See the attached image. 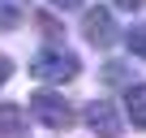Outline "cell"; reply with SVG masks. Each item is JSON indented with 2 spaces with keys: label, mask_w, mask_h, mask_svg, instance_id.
Returning <instances> with one entry per match:
<instances>
[{
  "label": "cell",
  "mask_w": 146,
  "mask_h": 138,
  "mask_svg": "<svg viewBox=\"0 0 146 138\" xmlns=\"http://www.w3.org/2000/svg\"><path fill=\"white\" fill-rule=\"evenodd\" d=\"M78 56L64 52V48H43L35 60H30V74L43 78V82H69V78H78Z\"/></svg>",
  "instance_id": "1"
},
{
  "label": "cell",
  "mask_w": 146,
  "mask_h": 138,
  "mask_svg": "<svg viewBox=\"0 0 146 138\" xmlns=\"http://www.w3.org/2000/svg\"><path fill=\"white\" fill-rule=\"evenodd\" d=\"M26 104H30V117L43 121L47 129H69V125H73V108H69L60 95H52V91H39V95H30Z\"/></svg>",
  "instance_id": "2"
},
{
  "label": "cell",
  "mask_w": 146,
  "mask_h": 138,
  "mask_svg": "<svg viewBox=\"0 0 146 138\" xmlns=\"http://www.w3.org/2000/svg\"><path fill=\"white\" fill-rule=\"evenodd\" d=\"M82 121H86V129H90V134H99V138H120V117H116V108H112V104H103V99L86 104Z\"/></svg>",
  "instance_id": "3"
},
{
  "label": "cell",
  "mask_w": 146,
  "mask_h": 138,
  "mask_svg": "<svg viewBox=\"0 0 146 138\" xmlns=\"http://www.w3.org/2000/svg\"><path fill=\"white\" fill-rule=\"evenodd\" d=\"M82 35H86L95 48H108V43L116 39V22H112V13H108V9H86V13H82Z\"/></svg>",
  "instance_id": "4"
},
{
  "label": "cell",
  "mask_w": 146,
  "mask_h": 138,
  "mask_svg": "<svg viewBox=\"0 0 146 138\" xmlns=\"http://www.w3.org/2000/svg\"><path fill=\"white\" fill-rule=\"evenodd\" d=\"M125 112H129V121H133L137 129H146V82L125 91Z\"/></svg>",
  "instance_id": "5"
},
{
  "label": "cell",
  "mask_w": 146,
  "mask_h": 138,
  "mask_svg": "<svg viewBox=\"0 0 146 138\" xmlns=\"http://www.w3.org/2000/svg\"><path fill=\"white\" fill-rule=\"evenodd\" d=\"M30 13V0H0V30H17Z\"/></svg>",
  "instance_id": "6"
},
{
  "label": "cell",
  "mask_w": 146,
  "mask_h": 138,
  "mask_svg": "<svg viewBox=\"0 0 146 138\" xmlns=\"http://www.w3.org/2000/svg\"><path fill=\"white\" fill-rule=\"evenodd\" d=\"M22 125H26V108H22V104H0V134L17 138Z\"/></svg>",
  "instance_id": "7"
},
{
  "label": "cell",
  "mask_w": 146,
  "mask_h": 138,
  "mask_svg": "<svg viewBox=\"0 0 146 138\" xmlns=\"http://www.w3.org/2000/svg\"><path fill=\"white\" fill-rule=\"evenodd\" d=\"M125 43H129V52H133V56H142V60H146V26H133V30L125 35Z\"/></svg>",
  "instance_id": "8"
},
{
  "label": "cell",
  "mask_w": 146,
  "mask_h": 138,
  "mask_svg": "<svg viewBox=\"0 0 146 138\" xmlns=\"http://www.w3.org/2000/svg\"><path fill=\"white\" fill-rule=\"evenodd\" d=\"M9 78H13V60H9V56H0V86H5Z\"/></svg>",
  "instance_id": "9"
},
{
  "label": "cell",
  "mask_w": 146,
  "mask_h": 138,
  "mask_svg": "<svg viewBox=\"0 0 146 138\" xmlns=\"http://www.w3.org/2000/svg\"><path fill=\"white\" fill-rule=\"evenodd\" d=\"M112 5H116V9H129V13H133V9H142V5H146V0H112Z\"/></svg>",
  "instance_id": "10"
},
{
  "label": "cell",
  "mask_w": 146,
  "mask_h": 138,
  "mask_svg": "<svg viewBox=\"0 0 146 138\" xmlns=\"http://www.w3.org/2000/svg\"><path fill=\"white\" fill-rule=\"evenodd\" d=\"M56 9H82V0H52Z\"/></svg>",
  "instance_id": "11"
}]
</instances>
